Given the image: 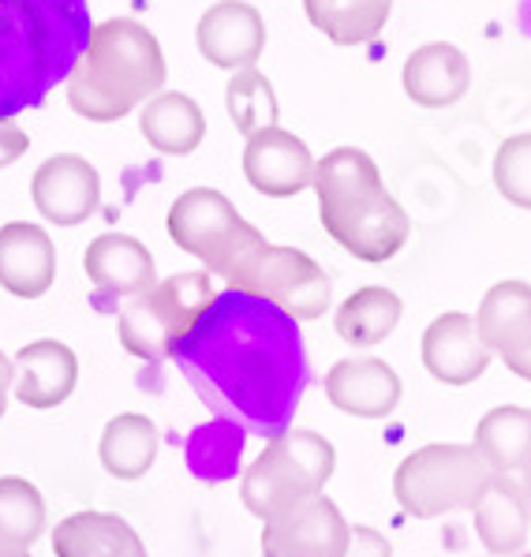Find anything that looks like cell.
I'll list each match as a JSON object with an SVG mask.
<instances>
[{"instance_id":"ba28073f","label":"cell","mask_w":531,"mask_h":557,"mask_svg":"<svg viewBox=\"0 0 531 557\" xmlns=\"http://www.w3.org/2000/svg\"><path fill=\"white\" fill-rule=\"evenodd\" d=\"M236 293L259 296L266 304L281 307L293 322H311L325 314L333 288H330L325 270L311 255L296 251V247L270 244Z\"/></svg>"},{"instance_id":"836d02e7","label":"cell","mask_w":531,"mask_h":557,"mask_svg":"<svg viewBox=\"0 0 531 557\" xmlns=\"http://www.w3.org/2000/svg\"><path fill=\"white\" fill-rule=\"evenodd\" d=\"M502 363H505V371H513V374H517V379L531 382V341H528L524 348H517V352H513V356H505Z\"/></svg>"},{"instance_id":"d590c367","label":"cell","mask_w":531,"mask_h":557,"mask_svg":"<svg viewBox=\"0 0 531 557\" xmlns=\"http://www.w3.org/2000/svg\"><path fill=\"white\" fill-rule=\"evenodd\" d=\"M520 491H524V498H528V509H531V460H528V468L520 471Z\"/></svg>"},{"instance_id":"d4e9b609","label":"cell","mask_w":531,"mask_h":557,"mask_svg":"<svg viewBox=\"0 0 531 557\" xmlns=\"http://www.w3.org/2000/svg\"><path fill=\"white\" fill-rule=\"evenodd\" d=\"M98 457L101 468L113 479H143L158 460V426H153L150 416H139V411H120L106 423L98 442Z\"/></svg>"},{"instance_id":"7c38bea8","label":"cell","mask_w":531,"mask_h":557,"mask_svg":"<svg viewBox=\"0 0 531 557\" xmlns=\"http://www.w3.org/2000/svg\"><path fill=\"white\" fill-rule=\"evenodd\" d=\"M195 41L213 67L244 72V67L259 64L266 49V20L247 0H218L202 12Z\"/></svg>"},{"instance_id":"d6986e66","label":"cell","mask_w":531,"mask_h":557,"mask_svg":"<svg viewBox=\"0 0 531 557\" xmlns=\"http://www.w3.org/2000/svg\"><path fill=\"white\" fill-rule=\"evenodd\" d=\"M400 83L419 109H449L472 87V64L453 41H427L405 60Z\"/></svg>"},{"instance_id":"1f68e13d","label":"cell","mask_w":531,"mask_h":557,"mask_svg":"<svg viewBox=\"0 0 531 557\" xmlns=\"http://www.w3.org/2000/svg\"><path fill=\"white\" fill-rule=\"evenodd\" d=\"M345 557H393V546L382 531L367 528V524H356L348 531V546H345Z\"/></svg>"},{"instance_id":"4fadbf2b","label":"cell","mask_w":531,"mask_h":557,"mask_svg":"<svg viewBox=\"0 0 531 557\" xmlns=\"http://www.w3.org/2000/svg\"><path fill=\"white\" fill-rule=\"evenodd\" d=\"M322 228L348 255H356L359 262H371V265L390 262L408 244V236H412V221H408L405 206L393 199L390 191L359 202L356 210H348L345 218L330 221Z\"/></svg>"},{"instance_id":"9c48e42d","label":"cell","mask_w":531,"mask_h":557,"mask_svg":"<svg viewBox=\"0 0 531 557\" xmlns=\"http://www.w3.org/2000/svg\"><path fill=\"white\" fill-rule=\"evenodd\" d=\"M348 524L325 494L262 528V557H345Z\"/></svg>"},{"instance_id":"9a60e30c","label":"cell","mask_w":531,"mask_h":557,"mask_svg":"<svg viewBox=\"0 0 531 557\" xmlns=\"http://www.w3.org/2000/svg\"><path fill=\"white\" fill-rule=\"evenodd\" d=\"M423 367L442 385H472L491 367V352L479 341L476 319L465 311L439 314L423 333Z\"/></svg>"},{"instance_id":"cb8c5ba5","label":"cell","mask_w":531,"mask_h":557,"mask_svg":"<svg viewBox=\"0 0 531 557\" xmlns=\"http://www.w3.org/2000/svg\"><path fill=\"white\" fill-rule=\"evenodd\" d=\"M139 132L158 153H173L187 158L202 147L207 139V116H202L199 101L187 98L180 90L158 94L139 109Z\"/></svg>"},{"instance_id":"ffe728a7","label":"cell","mask_w":531,"mask_h":557,"mask_svg":"<svg viewBox=\"0 0 531 557\" xmlns=\"http://www.w3.org/2000/svg\"><path fill=\"white\" fill-rule=\"evenodd\" d=\"M83 270L94 281V288L109 296H143L147 288L158 285V270H153V255L147 244L124 233H106L90 239L87 255H83Z\"/></svg>"},{"instance_id":"484cf974","label":"cell","mask_w":531,"mask_h":557,"mask_svg":"<svg viewBox=\"0 0 531 557\" xmlns=\"http://www.w3.org/2000/svg\"><path fill=\"white\" fill-rule=\"evenodd\" d=\"M476 449L494 475H517L531 460V408L502 405L476 423Z\"/></svg>"},{"instance_id":"6da1fadb","label":"cell","mask_w":531,"mask_h":557,"mask_svg":"<svg viewBox=\"0 0 531 557\" xmlns=\"http://www.w3.org/2000/svg\"><path fill=\"white\" fill-rule=\"evenodd\" d=\"M173 356L213 411L266 438L288 431L307 385V356L281 307L225 288Z\"/></svg>"},{"instance_id":"d6a6232c","label":"cell","mask_w":531,"mask_h":557,"mask_svg":"<svg viewBox=\"0 0 531 557\" xmlns=\"http://www.w3.org/2000/svg\"><path fill=\"white\" fill-rule=\"evenodd\" d=\"M27 150H30L27 132L15 127V120H0V169L15 165Z\"/></svg>"},{"instance_id":"3957f363","label":"cell","mask_w":531,"mask_h":557,"mask_svg":"<svg viewBox=\"0 0 531 557\" xmlns=\"http://www.w3.org/2000/svg\"><path fill=\"white\" fill-rule=\"evenodd\" d=\"M169 79L165 53L139 20L94 23L90 46L67 75V106L83 120L113 124L158 98Z\"/></svg>"},{"instance_id":"8992f818","label":"cell","mask_w":531,"mask_h":557,"mask_svg":"<svg viewBox=\"0 0 531 557\" xmlns=\"http://www.w3.org/2000/svg\"><path fill=\"white\" fill-rule=\"evenodd\" d=\"M213 299H218V288L207 270L173 273V277L158 281L143 296L127 299V307L116 314L120 348L135 359L161 363L202 322Z\"/></svg>"},{"instance_id":"2e32d148","label":"cell","mask_w":531,"mask_h":557,"mask_svg":"<svg viewBox=\"0 0 531 557\" xmlns=\"http://www.w3.org/2000/svg\"><path fill=\"white\" fill-rule=\"evenodd\" d=\"M79 385V356L64 341H30L12 359V393L34 411L64 405Z\"/></svg>"},{"instance_id":"5bb4252c","label":"cell","mask_w":531,"mask_h":557,"mask_svg":"<svg viewBox=\"0 0 531 557\" xmlns=\"http://www.w3.org/2000/svg\"><path fill=\"white\" fill-rule=\"evenodd\" d=\"M325 397L356 419H385L400 405V379L379 356H348L325 371Z\"/></svg>"},{"instance_id":"74e56055","label":"cell","mask_w":531,"mask_h":557,"mask_svg":"<svg viewBox=\"0 0 531 557\" xmlns=\"http://www.w3.org/2000/svg\"><path fill=\"white\" fill-rule=\"evenodd\" d=\"M513 557H531V554H524V550H520V554H513Z\"/></svg>"},{"instance_id":"f546056e","label":"cell","mask_w":531,"mask_h":557,"mask_svg":"<svg viewBox=\"0 0 531 557\" xmlns=\"http://www.w3.org/2000/svg\"><path fill=\"white\" fill-rule=\"evenodd\" d=\"M225 106L229 116H233L239 135H259L266 127H277V94H273L270 79L255 67H244V72H233L225 90Z\"/></svg>"},{"instance_id":"277c9868","label":"cell","mask_w":531,"mask_h":557,"mask_svg":"<svg viewBox=\"0 0 531 557\" xmlns=\"http://www.w3.org/2000/svg\"><path fill=\"white\" fill-rule=\"evenodd\" d=\"M169 239L229 288L244 285V277L270 247L259 228L239 218L236 206L213 187H192L169 206Z\"/></svg>"},{"instance_id":"4dcf8cb0","label":"cell","mask_w":531,"mask_h":557,"mask_svg":"<svg viewBox=\"0 0 531 557\" xmlns=\"http://www.w3.org/2000/svg\"><path fill=\"white\" fill-rule=\"evenodd\" d=\"M494 187L505 195V202L531 210V132H520L505 139L494 153Z\"/></svg>"},{"instance_id":"83f0119b","label":"cell","mask_w":531,"mask_h":557,"mask_svg":"<svg viewBox=\"0 0 531 557\" xmlns=\"http://www.w3.org/2000/svg\"><path fill=\"white\" fill-rule=\"evenodd\" d=\"M304 12L333 46H367L385 30L393 0H304Z\"/></svg>"},{"instance_id":"44dd1931","label":"cell","mask_w":531,"mask_h":557,"mask_svg":"<svg viewBox=\"0 0 531 557\" xmlns=\"http://www.w3.org/2000/svg\"><path fill=\"white\" fill-rule=\"evenodd\" d=\"M476 535L491 557H513L531 535V509L513 475H494L476 502Z\"/></svg>"},{"instance_id":"5b68a950","label":"cell","mask_w":531,"mask_h":557,"mask_svg":"<svg viewBox=\"0 0 531 557\" xmlns=\"http://www.w3.org/2000/svg\"><path fill=\"white\" fill-rule=\"evenodd\" d=\"M337 468V453L319 431L288 426L285 434L266 442V449L255 457V465L239 479V498L251 517L262 524L281 520L296 505L319 498Z\"/></svg>"},{"instance_id":"7a4b0ae2","label":"cell","mask_w":531,"mask_h":557,"mask_svg":"<svg viewBox=\"0 0 531 557\" xmlns=\"http://www.w3.org/2000/svg\"><path fill=\"white\" fill-rule=\"evenodd\" d=\"M87 0H0V120L38 109L90 46Z\"/></svg>"},{"instance_id":"603a6c76","label":"cell","mask_w":531,"mask_h":557,"mask_svg":"<svg viewBox=\"0 0 531 557\" xmlns=\"http://www.w3.org/2000/svg\"><path fill=\"white\" fill-rule=\"evenodd\" d=\"M479 341L491 356H513L531 341V285L528 281H498L476 311Z\"/></svg>"},{"instance_id":"52a82bcc","label":"cell","mask_w":531,"mask_h":557,"mask_svg":"<svg viewBox=\"0 0 531 557\" xmlns=\"http://www.w3.org/2000/svg\"><path fill=\"white\" fill-rule=\"evenodd\" d=\"M494 479L476 445L434 442L408 453L393 471V498L416 520H439L445 512L476 509L479 494Z\"/></svg>"},{"instance_id":"f1b7e54d","label":"cell","mask_w":531,"mask_h":557,"mask_svg":"<svg viewBox=\"0 0 531 557\" xmlns=\"http://www.w3.org/2000/svg\"><path fill=\"white\" fill-rule=\"evenodd\" d=\"M46 531V498L23 475H0V550H30Z\"/></svg>"},{"instance_id":"e0dca14e","label":"cell","mask_w":531,"mask_h":557,"mask_svg":"<svg viewBox=\"0 0 531 557\" xmlns=\"http://www.w3.org/2000/svg\"><path fill=\"white\" fill-rule=\"evenodd\" d=\"M57 281V247L30 221L0 225V288L20 299H41Z\"/></svg>"},{"instance_id":"8d00e7d4","label":"cell","mask_w":531,"mask_h":557,"mask_svg":"<svg viewBox=\"0 0 531 557\" xmlns=\"http://www.w3.org/2000/svg\"><path fill=\"white\" fill-rule=\"evenodd\" d=\"M0 557H30V550H0Z\"/></svg>"},{"instance_id":"e575fe53","label":"cell","mask_w":531,"mask_h":557,"mask_svg":"<svg viewBox=\"0 0 531 557\" xmlns=\"http://www.w3.org/2000/svg\"><path fill=\"white\" fill-rule=\"evenodd\" d=\"M8 393H12V359L0 352V419H4L8 408Z\"/></svg>"},{"instance_id":"8fae6325","label":"cell","mask_w":531,"mask_h":557,"mask_svg":"<svg viewBox=\"0 0 531 557\" xmlns=\"http://www.w3.org/2000/svg\"><path fill=\"white\" fill-rule=\"evenodd\" d=\"M244 176L270 199H293L314 184V153L285 127H266L244 147Z\"/></svg>"},{"instance_id":"30bf717a","label":"cell","mask_w":531,"mask_h":557,"mask_svg":"<svg viewBox=\"0 0 531 557\" xmlns=\"http://www.w3.org/2000/svg\"><path fill=\"white\" fill-rule=\"evenodd\" d=\"M30 195L41 218L60 228H72L98 210L101 176L79 153H57V158L38 165V173L30 180Z\"/></svg>"},{"instance_id":"ac0fdd59","label":"cell","mask_w":531,"mask_h":557,"mask_svg":"<svg viewBox=\"0 0 531 557\" xmlns=\"http://www.w3.org/2000/svg\"><path fill=\"white\" fill-rule=\"evenodd\" d=\"M311 187H314V195H319L322 225H330V221H337L341 213H348L353 206L385 191L374 158L356 147H337V150L325 153V158L314 161Z\"/></svg>"},{"instance_id":"4316f807","label":"cell","mask_w":531,"mask_h":557,"mask_svg":"<svg viewBox=\"0 0 531 557\" xmlns=\"http://www.w3.org/2000/svg\"><path fill=\"white\" fill-rule=\"evenodd\" d=\"M400 311H405V304H400V296L393 293V288L367 285V288H356V293L337 307L333 330L353 348H374L397 330Z\"/></svg>"},{"instance_id":"7402d4cb","label":"cell","mask_w":531,"mask_h":557,"mask_svg":"<svg viewBox=\"0 0 531 557\" xmlns=\"http://www.w3.org/2000/svg\"><path fill=\"white\" fill-rule=\"evenodd\" d=\"M57 557H150L139 531L116 512H72L53 528Z\"/></svg>"}]
</instances>
